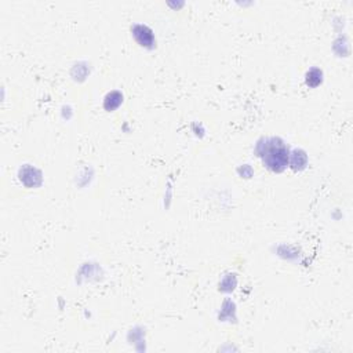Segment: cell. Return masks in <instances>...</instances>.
<instances>
[{
    "label": "cell",
    "instance_id": "obj_1",
    "mask_svg": "<svg viewBox=\"0 0 353 353\" xmlns=\"http://www.w3.org/2000/svg\"><path fill=\"white\" fill-rule=\"evenodd\" d=\"M259 156L266 168L272 171H283L288 163V149L279 138L266 139L261 148Z\"/></svg>",
    "mask_w": 353,
    "mask_h": 353
}]
</instances>
